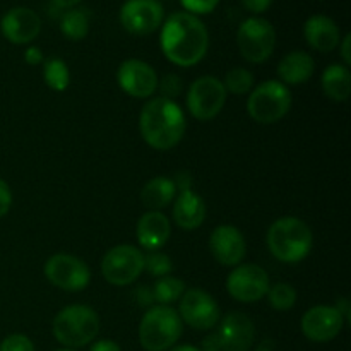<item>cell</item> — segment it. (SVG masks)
Returning a JSON list of instances; mask_svg holds the SVG:
<instances>
[{
  "instance_id": "1",
  "label": "cell",
  "mask_w": 351,
  "mask_h": 351,
  "mask_svg": "<svg viewBox=\"0 0 351 351\" xmlns=\"http://www.w3.org/2000/svg\"><path fill=\"white\" fill-rule=\"evenodd\" d=\"M160 45L165 57L178 67H192L204 58L209 47L206 24L189 12H175L161 26Z\"/></svg>"
},
{
  "instance_id": "2",
  "label": "cell",
  "mask_w": 351,
  "mask_h": 351,
  "mask_svg": "<svg viewBox=\"0 0 351 351\" xmlns=\"http://www.w3.org/2000/svg\"><path fill=\"white\" fill-rule=\"evenodd\" d=\"M185 129H187L185 113L173 99L158 96L149 99L141 110V136L153 149H173L184 139Z\"/></svg>"
},
{
  "instance_id": "3",
  "label": "cell",
  "mask_w": 351,
  "mask_h": 351,
  "mask_svg": "<svg viewBox=\"0 0 351 351\" xmlns=\"http://www.w3.org/2000/svg\"><path fill=\"white\" fill-rule=\"evenodd\" d=\"M266 243L274 259L285 264H297L311 254L314 235L311 226L300 218L285 216L269 226Z\"/></svg>"
},
{
  "instance_id": "4",
  "label": "cell",
  "mask_w": 351,
  "mask_h": 351,
  "mask_svg": "<svg viewBox=\"0 0 351 351\" xmlns=\"http://www.w3.org/2000/svg\"><path fill=\"white\" fill-rule=\"evenodd\" d=\"M53 336L67 348H82L89 345L99 332V317L95 308L74 304L62 308L53 319Z\"/></svg>"
},
{
  "instance_id": "5",
  "label": "cell",
  "mask_w": 351,
  "mask_h": 351,
  "mask_svg": "<svg viewBox=\"0 0 351 351\" xmlns=\"http://www.w3.org/2000/svg\"><path fill=\"white\" fill-rule=\"evenodd\" d=\"M182 331L184 322L171 305H154L141 319V346L146 351H168L180 339Z\"/></svg>"
},
{
  "instance_id": "6",
  "label": "cell",
  "mask_w": 351,
  "mask_h": 351,
  "mask_svg": "<svg viewBox=\"0 0 351 351\" xmlns=\"http://www.w3.org/2000/svg\"><path fill=\"white\" fill-rule=\"evenodd\" d=\"M291 93L288 86L276 79L261 82L259 86L249 93L247 99V112L263 125H271L276 123L290 112L291 108Z\"/></svg>"
},
{
  "instance_id": "7",
  "label": "cell",
  "mask_w": 351,
  "mask_h": 351,
  "mask_svg": "<svg viewBox=\"0 0 351 351\" xmlns=\"http://www.w3.org/2000/svg\"><path fill=\"white\" fill-rule=\"evenodd\" d=\"M237 45L250 64H263L271 57L276 45L274 26L264 17H249L240 24L237 31Z\"/></svg>"
},
{
  "instance_id": "8",
  "label": "cell",
  "mask_w": 351,
  "mask_h": 351,
  "mask_svg": "<svg viewBox=\"0 0 351 351\" xmlns=\"http://www.w3.org/2000/svg\"><path fill=\"white\" fill-rule=\"evenodd\" d=\"M226 93L223 81L215 75H202L195 79L187 91V108L194 119L209 122L216 119L226 103Z\"/></svg>"
},
{
  "instance_id": "9",
  "label": "cell",
  "mask_w": 351,
  "mask_h": 351,
  "mask_svg": "<svg viewBox=\"0 0 351 351\" xmlns=\"http://www.w3.org/2000/svg\"><path fill=\"white\" fill-rule=\"evenodd\" d=\"M143 271L144 254L129 243L110 249L101 261L103 278L113 287H127L134 283Z\"/></svg>"
},
{
  "instance_id": "10",
  "label": "cell",
  "mask_w": 351,
  "mask_h": 351,
  "mask_svg": "<svg viewBox=\"0 0 351 351\" xmlns=\"http://www.w3.org/2000/svg\"><path fill=\"white\" fill-rule=\"evenodd\" d=\"M43 273L53 287L65 291H82L91 281L88 264L72 254H55L45 263Z\"/></svg>"
},
{
  "instance_id": "11",
  "label": "cell",
  "mask_w": 351,
  "mask_h": 351,
  "mask_svg": "<svg viewBox=\"0 0 351 351\" xmlns=\"http://www.w3.org/2000/svg\"><path fill=\"white\" fill-rule=\"evenodd\" d=\"M178 302L180 305L177 312L182 322L191 326L195 331H209L219 322V317H221L219 305L208 291L191 288V290H185Z\"/></svg>"
},
{
  "instance_id": "12",
  "label": "cell",
  "mask_w": 351,
  "mask_h": 351,
  "mask_svg": "<svg viewBox=\"0 0 351 351\" xmlns=\"http://www.w3.org/2000/svg\"><path fill=\"white\" fill-rule=\"evenodd\" d=\"M269 276L266 269L257 264H239L226 278V290L242 304L263 300L269 291Z\"/></svg>"
},
{
  "instance_id": "13",
  "label": "cell",
  "mask_w": 351,
  "mask_h": 351,
  "mask_svg": "<svg viewBox=\"0 0 351 351\" xmlns=\"http://www.w3.org/2000/svg\"><path fill=\"white\" fill-rule=\"evenodd\" d=\"M165 10L158 0H125L120 9V23L129 33L151 34L163 24Z\"/></svg>"
},
{
  "instance_id": "14",
  "label": "cell",
  "mask_w": 351,
  "mask_h": 351,
  "mask_svg": "<svg viewBox=\"0 0 351 351\" xmlns=\"http://www.w3.org/2000/svg\"><path fill=\"white\" fill-rule=\"evenodd\" d=\"M345 324V319L336 307L315 305L308 308L302 317V332L305 338L314 343H328L338 338Z\"/></svg>"
},
{
  "instance_id": "15",
  "label": "cell",
  "mask_w": 351,
  "mask_h": 351,
  "mask_svg": "<svg viewBox=\"0 0 351 351\" xmlns=\"http://www.w3.org/2000/svg\"><path fill=\"white\" fill-rule=\"evenodd\" d=\"M119 86L132 98H149L156 93L158 79L156 71L147 62L139 58H129L122 62L117 71Z\"/></svg>"
},
{
  "instance_id": "16",
  "label": "cell",
  "mask_w": 351,
  "mask_h": 351,
  "mask_svg": "<svg viewBox=\"0 0 351 351\" xmlns=\"http://www.w3.org/2000/svg\"><path fill=\"white\" fill-rule=\"evenodd\" d=\"M209 250L223 266H239L247 252L242 232L233 225H219L209 235Z\"/></svg>"
},
{
  "instance_id": "17",
  "label": "cell",
  "mask_w": 351,
  "mask_h": 351,
  "mask_svg": "<svg viewBox=\"0 0 351 351\" xmlns=\"http://www.w3.org/2000/svg\"><path fill=\"white\" fill-rule=\"evenodd\" d=\"M3 38L14 45L31 43L41 31V19L33 9L14 7L3 14L0 21Z\"/></svg>"
},
{
  "instance_id": "18",
  "label": "cell",
  "mask_w": 351,
  "mask_h": 351,
  "mask_svg": "<svg viewBox=\"0 0 351 351\" xmlns=\"http://www.w3.org/2000/svg\"><path fill=\"white\" fill-rule=\"evenodd\" d=\"M223 351H250L256 339L254 322L242 312H230L216 331Z\"/></svg>"
},
{
  "instance_id": "19",
  "label": "cell",
  "mask_w": 351,
  "mask_h": 351,
  "mask_svg": "<svg viewBox=\"0 0 351 351\" xmlns=\"http://www.w3.org/2000/svg\"><path fill=\"white\" fill-rule=\"evenodd\" d=\"M304 36L307 43L317 51H332L341 41L339 26L324 14H315L305 21Z\"/></svg>"
},
{
  "instance_id": "20",
  "label": "cell",
  "mask_w": 351,
  "mask_h": 351,
  "mask_svg": "<svg viewBox=\"0 0 351 351\" xmlns=\"http://www.w3.org/2000/svg\"><path fill=\"white\" fill-rule=\"evenodd\" d=\"M171 235V223L161 211H147L137 221V242L146 250H160Z\"/></svg>"
},
{
  "instance_id": "21",
  "label": "cell",
  "mask_w": 351,
  "mask_h": 351,
  "mask_svg": "<svg viewBox=\"0 0 351 351\" xmlns=\"http://www.w3.org/2000/svg\"><path fill=\"white\" fill-rule=\"evenodd\" d=\"M173 221L180 226L182 230H191L199 228L206 219V204L204 199L201 195L195 194L192 189L189 191L178 192L177 199L173 204Z\"/></svg>"
},
{
  "instance_id": "22",
  "label": "cell",
  "mask_w": 351,
  "mask_h": 351,
  "mask_svg": "<svg viewBox=\"0 0 351 351\" xmlns=\"http://www.w3.org/2000/svg\"><path fill=\"white\" fill-rule=\"evenodd\" d=\"M314 58L307 51H290L281 58L278 65V77L285 86H298L307 82L314 74Z\"/></svg>"
},
{
  "instance_id": "23",
  "label": "cell",
  "mask_w": 351,
  "mask_h": 351,
  "mask_svg": "<svg viewBox=\"0 0 351 351\" xmlns=\"http://www.w3.org/2000/svg\"><path fill=\"white\" fill-rule=\"evenodd\" d=\"M177 195L173 178L168 177H154L144 185L141 192V201L149 211H160L171 204V201Z\"/></svg>"
},
{
  "instance_id": "24",
  "label": "cell",
  "mask_w": 351,
  "mask_h": 351,
  "mask_svg": "<svg viewBox=\"0 0 351 351\" xmlns=\"http://www.w3.org/2000/svg\"><path fill=\"white\" fill-rule=\"evenodd\" d=\"M322 89L332 101H346L351 93V72L346 65L331 64L321 77Z\"/></svg>"
},
{
  "instance_id": "25",
  "label": "cell",
  "mask_w": 351,
  "mask_h": 351,
  "mask_svg": "<svg viewBox=\"0 0 351 351\" xmlns=\"http://www.w3.org/2000/svg\"><path fill=\"white\" fill-rule=\"evenodd\" d=\"M60 31L72 41L84 40L89 33V14L86 9H71L62 16Z\"/></svg>"
},
{
  "instance_id": "26",
  "label": "cell",
  "mask_w": 351,
  "mask_h": 351,
  "mask_svg": "<svg viewBox=\"0 0 351 351\" xmlns=\"http://www.w3.org/2000/svg\"><path fill=\"white\" fill-rule=\"evenodd\" d=\"M151 290H153L154 302H158V305H171L180 300L187 287H185L180 278L168 274V276L158 278V281L153 285Z\"/></svg>"
},
{
  "instance_id": "27",
  "label": "cell",
  "mask_w": 351,
  "mask_h": 351,
  "mask_svg": "<svg viewBox=\"0 0 351 351\" xmlns=\"http://www.w3.org/2000/svg\"><path fill=\"white\" fill-rule=\"evenodd\" d=\"M45 84L53 91H65L71 84V72L62 58H48L43 64Z\"/></svg>"
},
{
  "instance_id": "28",
  "label": "cell",
  "mask_w": 351,
  "mask_h": 351,
  "mask_svg": "<svg viewBox=\"0 0 351 351\" xmlns=\"http://www.w3.org/2000/svg\"><path fill=\"white\" fill-rule=\"evenodd\" d=\"M223 86L226 93H232L235 96L249 95L254 89V74L243 67H233L226 72Z\"/></svg>"
},
{
  "instance_id": "29",
  "label": "cell",
  "mask_w": 351,
  "mask_h": 351,
  "mask_svg": "<svg viewBox=\"0 0 351 351\" xmlns=\"http://www.w3.org/2000/svg\"><path fill=\"white\" fill-rule=\"evenodd\" d=\"M267 300L276 311H290L297 304V290L290 283H276L269 287Z\"/></svg>"
},
{
  "instance_id": "30",
  "label": "cell",
  "mask_w": 351,
  "mask_h": 351,
  "mask_svg": "<svg viewBox=\"0 0 351 351\" xmlns=\"http://www.w3.org/2000/svg\"><path fill=\"white\" fill-rule=\"evenodd\" d=\"M144 269L153 276L163 278L173 271V263L168 254L161 252V250H153L144 256Z\"/></svg>"
},
{
  "instance_id": "31",
  "label": "cell",
  "mask_w": 351,
  "mask_h": 351,
  "mask_svg": "<svg viewBox=\"0 0 351 351\" xmlns=\"http://www.w3.org/2000/svg\"><path fill=\"white\" fill-rule=\"evenodd\" d=\"M0 351H36L33 341L26 335H10L0 343Z\"/></svg>"
},
{
  "instance_id": "32",
  "label": "cell",
  "mask_w": 351,
  "mask_h": 351,
  "mask_svg": "<svg viewBox=\"0 0 351 351\" xmlns=\"http://www.w3.org/2000/svg\"><path fill=\"white\" fill-rule=\"evenodd\" d=\"M158 88L163 93V98L173 99L177 98L178 95H182V89H184V84H182V79L178 77L177 74H168L158 82Z\"/></svg>"
},
{
  "instance_id": "33",
  "label": "cell",
  "mask_w": 351,
  "mask_h": 351,
  "mask_svg": "<svg viewBox=\"0 0 351 351\" xmlns=\"http://www.w3.org/2000/svg\"><path fill=\"white\" fill-rule=\"evenodd\" d=\"M189 14H209L216 9L219 0H180Z\"/></svg>"
},
{
  "instance_id": "34",
  "label": "cell",
  "mask_w": 351,
  "mask_h": 351,
  "mask_svg": "<svg viewBox=\"0 0 351 351\" xmlns=\"http://www.w3.org/2000/svg\"><path fill=\"white\" fill-rule=\"evenodd\" d=\"M10 206H12V191H10L9 184L0 178V218L9 213Z\"/></svg>"
},
{
  "instance_id": "35",
  "label": "cell",
  "mask_w": 351,
  "mask_h": 351,
  "mask_svg": "<svg viewBox=\"0 0 351 351\" xmlns=\"http://www.w3.org/2000/svg\"><path fill=\"white\" fill-rule=\"evenodd\" d=\"M274 0H242V3L245 5L247 10L254 14H261L264 10H267L271 7Z\"/></svg>"
},
{
  "instance_id": "36",
  "label": "cell",
  "mask_w": 351,
  "mask_h": 351,
  "mask_svg": "<svg viewBox=\"0 0 351 351\" xmlns=\"http://www.w3.org/2000/svg\"><path fill=\"white\" fill-rule=\"evenodd\" d=\"M136 297L139 300V304L143 307H151L154 304V297H153V290L146 287H139L136 291Z\"/></svg>"
},
{
  "instance_id": "37",
  "label": "cell",
  "mask_w": 351,
  "mask_h": 351,
  "mask_svg": "<svg viewBox=\"0 0 351 351\" xmlns=\"http://www.w3.org/2000/svg\"><path fill=\"white\" fill-rule=\"evenodd\" d=\"M201 351H223L221 343H219V338L218 335H216V331L211 332V335H208L204 339H202Z\"/></svg>"
},
{
  "instance_id": "38",
  "label": "cell",
  "mask_w": 351,
  "mask_h": 351,
  "mask_svg": "<svg viewBox=\"0 0 351 351\" xmlns=\"http://www.w3.org/2000/svg\"><path fill=\"white\" fill-rule=\"evenodd\" d=\"M24 60L29 65H38L43 62V53H41V50L38 47H29L26 50V53H24Z\"/></svg>"
},
{
  "instance_id": "39",
  "label": "cell",
  "mask_w": 351,
  "mask_h": 351,
  "mask_svg": "<svg viewBox=\"0 0 351 351\" xmlns=\"http://www.w3.org/2000/svg\"><path fill=\"white\" fill-rule=\"evenodd\" d=\"M350 45H351V34L348 33V34H346L345 38H343L341 41H339V45H338V47L341 48V57H343V62H345V64H343V65H346V67H350V65H351V51H350Z\"/></svg>"
},
{
  "instance_id": "40",
  "label": "cell",
  "mask_w": 351,
  "mask_h": 351,
  "mask_svg": "<svg viewBox=\"0 0 351 351\" xmlns=\"http://www.w3.org/2000/svg\"><path fill=\"white\" fill-rule=\"evenodd\" d=\"M89 351H122V350H120V346L117 345L115 341H112V339H101V341H96Z\"/></svg>"
},
{
  "instance_id": "41",
  "label": "cell",
  "mask_w": 351,
  "mask_h": 351,
  "mask_svg": "<svg viewBox=\"0 0 351 351\" xmlns=\"http://www.w3.org/2000/svg\"><path fill=\"white\" fill-rule=\"evenodd\" d=\"M336 308H338L339 314L343 315L345 322H350V302L346 300V298H339L338 305H336Z\"/></svg>"
},
{
  "instance_id": "42",
  "label": "cell",
  "mask_w": 351,
  "mask_h": 351,
  "mask_svg": "<svg viewBox=\"0 0 351 351\" xmlns=\"http://www.w3.org/2000/svg\"><path fill=\"white\" fill-rule=\"evenodd\" d=\"M79 2H81V0H53L55 5L65 7V9H72V7L77 5Z\"/></svg>"
},
{
  "instance_id": "43",
  "label": "cell",
  "mask_w": 351,
  "mask_h": 351,
  "mask_svg": "<svg viewBox=\"0 0 351 351\" xmlns=\"http://www.w3.org/2000/svg\"><path fill=\"white\" fill-rule=\"evenodd\" d=\"M168 351H201V348L192 345H178V346H173V348H170Z\"/></svg>"
},
{
  "instance_id": "44",
  "label": "cell",
  "mask_w": 351,
  "mask_h": 351,
  "mask_svg": "<svg viewBox=\"0 0 351 351\" xmlns=\"http://www.w3.org/2000/svg\"><path fill=\"white\" fill-rule=\"evenodd\" d=\"M57 351H75V350H71V348H64V350H57Z\"/></svg>"
}]
</instances>
